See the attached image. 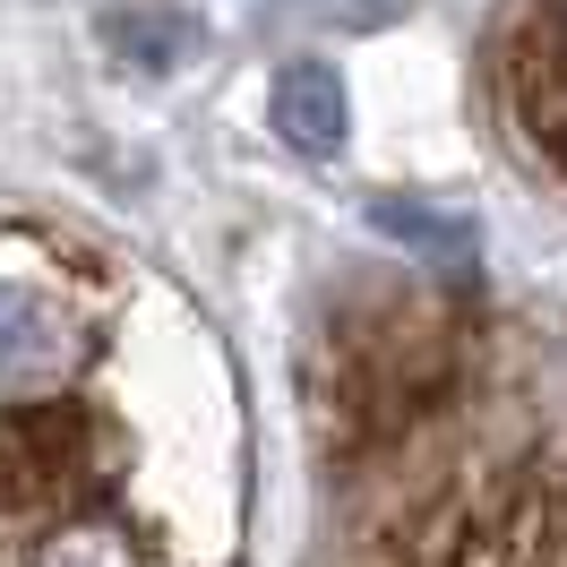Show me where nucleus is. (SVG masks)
Instances as JSON below:
<instances>
[{
	"instance_id": "f03ea898",
	"label": "nucleus",
	"mask_w": 567,
	"mask_h": 567,
	"mask_svg": "<svg viewBox=\"0 0 567 567\" xmlns=\"http://www.w3.org/2000/svg\"><path fill=\"white\" fill-rule=\"evenodd\" d=\"M370 567H567V439L413 516Z\"/></svg>"
},
{
	"instance_id": "f257e3e1",
	"label": "nucleus",
	"mask_w": 567,
	"mask_h": 567,
	"mask_svg": "<svg viewBox=\"0 0 567 567\" xmlns=\"http://www.w3.org/2000/svg\"><path fill=\"white\" fill-rule=\"evenodd\" d=\"M0 567H146L138 482L70 361L0 310Z\"/></svg>"
},
{
	"instance_id": "7ed1b4c3",
	"label": "nucleus",
	"mask_w": 567,
	"mask_h": 567,
	"mask_svg": "<svg viewBox=\"0 0 567 567\" xmlns=\"http://www.w3.org/2000/svg\"><path fill=\"white\" fill-rule=\"evenodd\" d=\"M491 95L516 155L567 198V0H516L498 18Z\"/></svg>"
}]
</instances>
